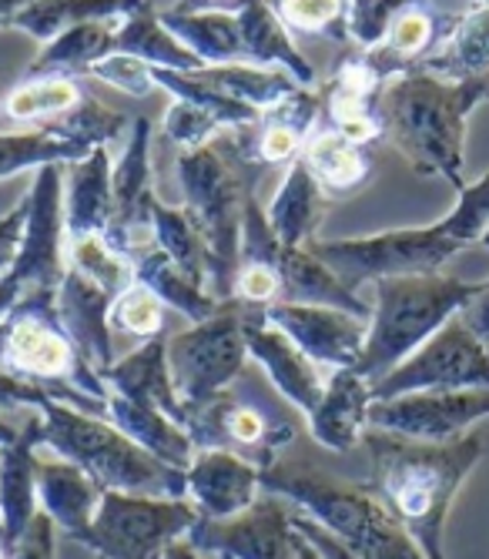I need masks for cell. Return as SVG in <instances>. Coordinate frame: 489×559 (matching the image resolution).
I'll use <instances>...</instances> for the list:
<instances>
[{"mask_svg":"<svg viewBox=\"0 0 489 559\" xmlns=\"http://www.w3.org/2000/svg\"><path fill=\"white\" fill-rule=\"evenodd\" d=\"M489 416V389L409 392L369 405V423L419 442H453L466 426Z\"/></svg>","mask_w":489,"mask_h":559,"instance_id":"cell-11","label":"cell"},{"mask_svg":"<svg viewBox=\"0 0 489 559\" xmlns=\"http://www.w3.org/2000/svg\"><path fill=\"white\" fill-rule=\"evenodd\" d=\"M31 215L17 262L0 275V319L34 316L58 322V292L68 275L64 165H44L31 185Z\"/></svg>","mask_w":489,"mask_h":559,"instance_id":"cell-6","label":"cell"},{"mask_svg":"<svg viewBox=\"0 0 489 559\" xmlns=\"http://www.w3.org/2000/svg\"><path fill=\"white\" fill-rule=\"evenodd\" d=\"M144 8H152V0H34L17 17L14 31L31 34L34 40H55L58 34L91 24V21H124Z\"/></svg>","mask_w":489,"mask_h":559,"instance_id":"cell-26","label":"cell"},{"mask_svg":"<svg viewBox=\"0 0 489 559\" xmlns=\"http://www.w3.org/2000/svg\"><path fill=\"white\" fill-rule=\"evenodd\" d=\"M115 188V218L105 231V241L118 255L131 259L138 248L155 241V165H152V121L134 118L124 155L111 171Z\"/></svg>","mask_w":489,"mask_h":559,"instance_id":"cell-10","label":"cell"},{"mask_svg":"<svg viewBox=\"0 0 489 559\" xmlns=\"http://www.w3.org/2000/svg\"><path fill=\"white\" fill-rule=\"evenodd\" d=\"M486 345H489V342H486Z\"/></svg>","mask_w":489,"mask_h":559,"instance_id":"cell-47","label":"cell"},{"mask_svg":"<svg viewBox=\"0 0 489 559\" xmlns=\"http://www.w3.org/2000/svg\"><path fill=\"white\" fill-rule=\"evenodd\" d=\"M87 94L77 87L74 78H27L4 97V115L17 124L55 121L77 108Z\"/></svg>","mask_w":489,"mask_h":559,"instance_id":"cell-33","label":"cell"},{"mask_svg":"<svg viewBox=\"0 0 489 559\" xmlns=\"http://www.w3.org/2000/svg\"><path fill=\"white\" fill-rule=\"evenodd\" d=\"M91 78L97 81H105L131 97H144V94H152L155 91V78H152V64H144L131 55H108L105 61H97L91 68Z\"/></svg>","mask_w":489,"mask_h":559,"instance_id":"cell-39","label":"cell"},{"mask_svg":"<svg viewBox=\"0 0 489 559\" xmlns=\"http://www.w3.org/2000/svg\"><path fill=\"white\" fill-rule=\"evenodd\" d=\"M47 399L51 395H47L44 385L0 366V405H44Z\"/></svg>","mask_w":489,"mask_h":559,"instance_id":"cell-41","label":"cell"},{"mask_svg":"<svg viewBox=\"0 0 489 559\" xmlns=\"http://www.w3.org/2000/svg\"><path fill=\"white\" fill-rule=\"evenodd\" d=\"M102 379L111 385V392L148 402L155 409L171 413L178 419H188V413H191V405L175 389V379L168 369V338L165 335L141 342L128 359L115 362Z\"/></svg>","mask_w":489,"mask_h":559,"instance_id":"cell-18","label":"cell"},{"mask_svg":"<svg viewBox=\"0 0 489 559\" xmlns=\"http://www.w3.org/2000/svg\"><path fill=\"white\" fill-rule=\"evenodd\" d=\"M165 309H168V305L155 292H148L144 285L134 282L115 301V309H111V329L128 332V335H134L141 342L158 338V335H165Z\"/></svg>","mask_w":489,"mask_h":559,"instance_id":"cell-38","label":"cell"},{"mask_svg":"<svg viewBox=\"0 0 489 559\" xmlns=\"http://www.w3.org/2000/svg\"><path fill=\"white\" fill-rule=\"evenodd\" d=\"M115 50L131 55L152 68H171V71H199L205 68L191 50L162 24V14L155 8H144L131 17H124L115 31Z\"/></svg>","mask_w":489,"mask_h":559,"instance_id":"cell-29","label":"cell"},{"mask_svg":"<svg viewBox=\"0 0 489 559\" xmlns=\"http://www.w3.org/2000/svg\"><path fill=\"white\" fill-rule=\"evenodd\" d=\"M121 21H91L77 24L40 47L31 61L27 78H91V68L115 55V31Z\"/></svg>","mask_w":489,"mask_h":559,"instance_id":"cell-24","label":"cell"},{"mask_svg":"<svg viewBox=\"0 0 489 559\" xmlns=\"http://www.w3.org/2000/svg\"><path fill=\"white\" fill-rule=\"evenodd\" d=\"M322 209H325V198H322L319 181L309 175L302 162H291L265 215H269L275 238L285 248H309L322 225Z\"/></svg>","mask_w":489,"mask_h":559,"instance_id":"cell-23","label":"cell"},{"mask_svg":"<svg viewBox=\"0 0 489 559\" xmlns=\"http://www.w3.org/2000/svg\"><path fill=\"white\" fill-rule=\"evenodd\" d=\"M131 121L128 115L121 111H111L105 108L102 100H94V97H84L77 108H71L68 115L55 118V121H47L44 128L47 131H55L68 141H81L87 147H105L111 144L115 138H121L124 131H131Z\"/></svg>","mask_w":489,"mask_h":559,"instance_id":"cell-34","label":"cell"},{"mask_svg":"<svg viewBox=\"0 0 489 559\" xmlns=\"http://www.w3.org/2000/svg\"><path fill=\"white\" fill-rule=\"evenodd\" d=\"M27 215H31V198H21L17 205L4 218H0V275H4L17 262V255H21Z\"/></svg>","mask_w":489,"mask_h":559,"instance_id":"cell-40","label":"cell"},{"mask_svg":"<svg viewBox=\"0 0 489 559\" xmlns=\"http://www.w3.org/2000/svg\"><path fill=\"white\" fill-rule=\"evenodd\" d=\"M131 262V272H134V282L144 285L148 292H155L168 309L181 312L191 325L194 322H205L218 312V298L205 288L194 285L168 255H165V248L158 241L152 245H144L138 248L134 255L128 259Z\"/></svg>","mask_w":489,"mask_h":559,"instance_id":"cell-22","label":"cell"},{"mask_svg":"<svg viewBox=\"0 0 489 559\" xmlns=\"http://www.w3.org/2000/svg\"><path fill=\"white\" fill-rule=\"evenodd\" d=\"M299 162L309 168V175L319 181V188L332 191V194H353L372 175L369 151L329 128H315V134L306 141V151Z\"/></svg>","mask_w":489,"mask_h":559,"instance_id":"cell-28","label":"cell"},{"mask_svg":"<svg viewBox=\"0 0 489 559\" xmlns=\"http://www.w3.org/2000/svg\"><path fill=\"white\" fill-rule=\"evenodd\" d=\"M372 385L356 369H335L319 409L312 413V429L322 442L346 449L353 445L359 426L369 419Z\"/></svg>","mask_w":489,"mask_h":559,"instance_id":"cell-27","label":"cell"},{"mask_svg":"<svg viewBox=\"0 0 489 559\" xmlns=\"http://www.w3.org/2000/svg\"><path fill=\"white\" fill-rule=\"evenodd\" d=\"M238 31L244 44V61H255V68H282L302 87L315 84V68L306 61L296 40H291L272 0H252V4L238 14Z\"/></svg>","mask_w":489,"mask_h":559,"instance_id":"cell-20","label":"cell"},{"mask_svg":"<svg viewBox=\"0 0 489 559\" xmlns=\"http://www.w3.org/2000/svg\"><path fill=\"white\" fill-rule=\"evenodd\" d=\"M121 292L94 282L68 265V275L58 292V325L64 335L74 342L81 359L105 376L115 359H111V309Z\"/></svg>","mask_w":489,"mask_h":559,"instance_id":"cell-13","label":"cell"},{"mask_svg":"<svg viewBox=\"0 0 489 559\" xmlns=\"http://www.w3.org/2000/svg\"><path fill=\"white\" fill-rule=\"evenodd\" d=\"M155 241L165 248V255L194 282L199 288H212V269H215V259L212 251L194 225L188 218L184 209H171L165 201L155 205Z\"/></svg>","mask_w":489,"mask_h":559,"instance_id":"cell-31","label":"cell"},{"mask_svg":"<svg viewBox=\"0 0 489 559\" xmlns=\"http://www.w3.org/2000/svg\"><path fill=\"white\" fill-rule=\"evenodd\" d=\"M0 366L44 389H61L74 399H81V392L108 399L105 379L81 359V352L55 319H0Z\"/></svg>","mask_w":489,"mask_h":559,"instance_id":"cell-9","label":"cell"},{"mask_svg":"<svg viewBox=\"0 0 489 559\" xmlns=\"http://www.w3.org/2000/svg\"><path fill=\"white\" fill-rule=\"evenodd\" d=\"M108 147H94L87 158L71 165V185L64 188V225L68 238L105 235L115 218Z\"/></svg>","mask_w":489,"mask_h":559,"instance_id":"cell-19","label":"cell"},{"mask_svg":"<svg viewBox=\"0 0 489 559\" xmlns=\"http://www.w3.org/2000/svg\"><path fill=\"white\" fill-rule=\"evenodd\" d=\"M27 4H34V0H0V27H11Z\"/></svg>","mask_w":489,"mask_h":559,"instance_id":"cell-44","label":"cell"},{"mask_svg":"<svg viewBox=\"0 0 489 559\" xmlns=\"http://www.w3.org/2000/svg\"><path fill=\"white\" fill-rule=\"evenodd\" d=\"M275 269L282 275V301L299 305H325V309H342L356 319H372V305L359 298L356 288L342 282L312 248H285L278 251Z\"/></svg>","mask_w":489,"mask_h":559,"instance_id":"cell-17","label":"cell"},{"mask_svg":"<svg viewBox=\"0 0 489 559\" xmlns=\"http://www.w3.org/2000/svg\"><path fill=\"white\" fill-rule=\"evenodd\" d=\"M413 71L453 84L489 78V8H469L460 14L453 31Z\"/></svg>","mask_w":489,"mask_h":559,"instance_id":"cell-21","label":"cell"},{"mask_svg":"<svg viewBox=\"0 0 489 559\" xmlns=\"http://www.w3.org/2000/svg\"><path fill=\"white\" fill-rule=\"evenodd\" d=\"M262 319L285 332L315 366H325L332 372L356 369L369 335L366 319H356L342 309H325V305L275 301L262 309Z\"/></svg>","mask_w":489,"mask_h":559,"instance_id":"cell-12","label":"cell"},{"mask_svg":"<svg viewBox=\"0 0 489 559\" xmlns=\"http://www.w3.org/2000/svg\"><path fill=\"white\" fill-rule=\"evenodd\" d=\"M385 502L422 543L429 559H443V523L450 502L482 455L479 436L419 442L406 436H369Z\"/></svg>","mask_w":489,"mask_h":559,"instance_id":"cell-3","label":"cell"},{"mask_svg":"<svg viewBox=\"0 0 489 559\" xmlns=\"http://www.w3.org/2000/svg\"><path fill=\"white\" fill-rule=\"evenodd\" d=\"M40 409L47 413V423H51V436L58 445L71 449L74 455L81 452L87 463L108 469L118 479L141 483L148 476V466H144L141 455L121 436H115L108 426L91 423V419L77 416L74 409H64V405H58L55 399H47Z\"/></svg>","mask_w":489,"mask_h":559,"instance_id":"cell-16","label":"cell"},{"mask_svg":"<svg viewBox=\"0 0 489 559\" xmlns=\"http://www.w3.org/2000/svg\"><path fill=\"white\" fill-rule=\"evenodd\" d=\"M489 389V345L453 316L403 366L372 385V402L399 399L409 392H460Z\"/></svg>","mask_w":489,"mask_h":559,"instance_id":"cell-8","label":"cell"},{"mask_svg":"<svg viewBox=\"0 0 489 559\" xmlns=\"http://www.w3.org/2000/svg\"><path fill=\"white\" fill-rule=\"evenodd\" d=\"M244 342H249V355L269 372V379L285 392L302 413H315L325 395V385L319 379V366L309 355L291 342L285 332L269 325L262 312L252 309L249 322H244Z\"/></svg>","mask_w":489,"mask_h":559,"instance_id":"cell-15","label":"cell"},{"mask_svg":"<svg viewBox=\"0 0 489 559\" xmlns=\"http://www.w3.org/2000/svg\"><path fill=\"white\" fill-rule=\"evenodd\" d=\"M375 305L369 319L366 348L356 372L375 385L416 348H422L453 316L479 295L482 282H463L453 275H393L375 278Z\"/></svg>","mask_w":489,"mask_h":559,"instance_id":"cell-5","label":"cell"},{"mask_svg":"<svg viewBox=\"0 0 489 559\" xmlns=\"http://www.w3.org/2000/svg\"><path fill=\"white\" fill-rule=\"evenodd\" d=\"M319 118H322L319 91L302 87L299 94L282 100L278 108L265 111L255 124L235 131L238 144H241V155L259 168L299 162L306 151V141L319 128Z\"/></svg>","mask_w":489,"mask_h":559,"instance_id":"cell-14","label":"cell"},{"mask_svg":"<svg viewBox=\"0 0 489 559\" xmlns=\"http://www.w3.org/2000/svg\"><path fill=\"white\" fill-rule=\"evenodd\" d=\"M108 405L115 419L128 429V432H138L148 445L175 455L181 449H188L184 436L162 416V409H155V405L148 402H138V399H128V395H118V392H108Z\"/></svg>","mask_w":489,"mask_h":559,"instance_id":"cell-36","label":"cell"},{"mask_svg":"<svg viewBox=\"0 0 489 559\" xmlns=\"http://www.w3.org/2000/svg\"><path fill=\"white\" fill-rule=\"evenodd\" d=\"M460 319L469 325V332H476L482 342H489V282H482L479 295L460 312Z\"/></svg>","mask_w":489,"mask_h":559,"instance_id":"cell-43","label":"cell"},{"mask_svg":"<svg viewBox=\"0 0 489 559\" xmlns=\"http://www.w3.org/2000/svg\"><path fill=\"white\" fill-rule=\"evenodd\" d=\"M489 228V175L460 191L456 209L436 225L399 228L369 238H342V241H312L315 255L359 292V285L393 275H439L443 265L460 255L463 248L482 241Z\"/></svg>","mask_w":489,"mask_h":559,"instance_id":"cell-2","label":"cell"},{"mask_svg":"<svg viewBox=\"0 0 489 559\" xmlns=\"http://www.w3.org/2000/svg\"><path fill=\"white\" fill-rule=\"evenodd\" d=\"M422 4H429V0H349V11H346L349 47H362V50L379 47L399 14L422 8Z\"/></svg>","mask_w":489,"mask_h":559,"instance_id":"cell-37","label":"cell"},{"mask_svg":"<svg viewBox=\"0 0 489 559\" xmlns=\"http://www.w3.org/2000/svg\"><path fill=\"white\" fill-rule=\"evenodd\" d=\"M252 0H178L175 14H241Z\"/></svg>","mask_w":489,"mask_h":559,"instance_id":"cell-42","label":"cell"},{"mask_svg":"<svg viewBox=\"0 0 489 559\" xmlns=\"http://www.w3.org/2000/svg\"><path fill=\"white\" fill-rule=\"evenodd\" d=\"M249 316V305L225 298L212 319L194 322L168 338V369L178 395L188 405H202L222 395V389L241 376L249 362V342H244Z\"/></svg>","mask_w":489,"mask_h":559,"instance_id":"cell-7","label":"cell"},{"mask_svg":"<svg viewBox=\"0 0 489 559\" xmlns=\"http://www.w3.org/2000/svg\"><path fill=\"white\" fill-rule=\"evenodd\" d=\"M272 4L288 31L322 34L329 40L349 44V34H346L349 0H272Z\"/></svg>","mask_w":489,"mask_h":559,"instance_id":"cell-35","label":"cell"},{"mask_svg":"<svg viewBox=\"0 0 489 559\" xmlns=\"http://www.w3.org/2000/svg\"><path fill=\"white\" fill-rule=\"evenodd\" d=\"M162 24L199 58L205 68L244 64V44L235 14H175L162 11Z\"/></svg>","mask_w":489,"mask_h":559,"instance_id":"cell-30","label":"cell"},{"mask_svg":"<svg viewBox=\"0 0 489 559\" xmlns=\"http://www.w3.org/2000/svg\"><path fill=\"white\" fill-rule=\"evenodd\" d=\"M91 151L94 147H87L81 141H68L47 128L0 134V181L17 171H31V168H44V165H74V162L87 158Z\"/></svg>","mask_w":489,"mask_h":559,"instance_id":"cell-32","label":"cell"},{"mask_svg":"<svg viewBox=\"0 0 489 559\" xmlns=\"http://www.w3.org/2000/svg\"><path fill=\"white\" fill-rule=\"evenodd\" d=\"M469 8H489V0H469Z\"/></svg>","mask_w":489,"mask_h":559,"instance_id":"cell-45","label":"cell"},{"mask_svg":"<svg viewBox=\"0 0 489 559\" xmlns=\"http://www.w3.org/2000/svg\"><path fill=\"white\" fill-rule=\"evenodd\" d=\"M482 100H489V78L453 84L422 71L396 74L379 94L382 134L403 151L416 175L446 178L463 191L466 118Z\"/></svg>","mask_w":489,"mask_h":559,"instance_id":"cell-1","label":"cell"},{"mask_svg":"<svg viewBox=\"0 0 489 559\" xmlns=\"http://www.w3.org/2000/svg\"><path fill=\"white\" fill-rule=\"evenodd\" d=\"M482 248H489V228H486V235H482V241H479Z\"/></svg>","mask_w":489,"mask_h":559,"instance_id":"cell-46","label":"cell"},{"mask_svg":"<svg viewBox=\"0 0 489 559\" xmlns=\"http://www.w3.org/2000/svg\"><path fill=\"white\" fill-rule=\"evenodd\" d=\"M453 24H456V17L432 14L429 4L413 8V11H406V14L396 17V24L389 27V34L382 37V44L372 47L369 55L375 58V64L382 68V74L393 81L396 74L413 71L426 55H432L436 44L453 31Z\"/></svg>","mask_w":489,"mask_h":559,"instance_id":"cell-25","label":"cell"},{"mask_svg":"<svg viewBox=\"0 0 489 559\" xmlns=\"http://www.w3.org/2000/svg\"><path fill=\"white\" fill-rule=\"evenodd\" d=\"M178 185L188 218L199 225L215 269H212V295L218 301L231 298L238 255H241V222L252 201V185L259 178V165L241 155L235 131L212 138L202 147H188L178 155Z\"/></svg>","mask_w":489,"mask_h":559,"instance_id":"cell-4","label":"cell"}]
</instances>
